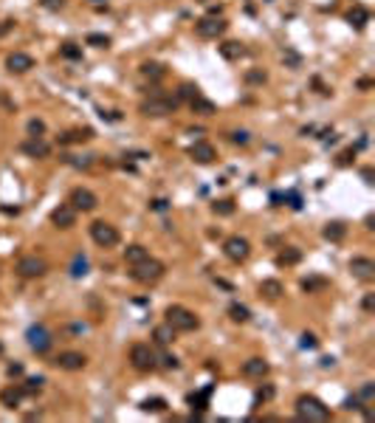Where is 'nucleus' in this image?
I'll return each instance as SVG.
<instances>
[{
  "label": "nucleus",
  "instance_id": "obj_1",
  "mask_svg": "<svg viewBox=\"0 0 375 423\" xmlns=\"http://www.w3.org/2000/svg\"><path fill=\"white\" fill-rule=\"evenodd\" d=\"M138 110H141V116H147V118H164V116H170V113L178 110V99H175V96L161 94V90H156L150 99L141 102Z\"/></svg>",
  "mask_w": 375,
  "mask_h": 423
},
{
  "label": "nucleus",
  "instance_id": "obj_2",
  "mask_svg": "<svg viewBox=\"0 0 375 423\" xmlns=\"http://www.w3.org/2000/svg\"><path fill=\"white\" fill-rule=\"evenodd\" d=\"M296 415H299V420H308V423H324V420H330V409L319 398H313V395H299Z\"/></svg>",
  "mask_w": 375,
  "mask_h": 423
},
{
  "label": "nucleus",
  "instance_id": "obj_3",
  "mask_svg": "<svg viewBox=\"0 0 375 423\" xmlns=\"http://www.w3.org/2000/svg\"><path fill=\"white\" fill-rule=\"evenodd\" d=\"M164 316H166V324L175 328V333H192V330L200 328V319L184 305H170Z\"/></svg>",
  "mask_w": 375,
  "mask_h": 423
},
{
  "label": "nucleus",
  "instance_id": "obj_4",
  "mask_svg": "<svg viewBox=\"0 0 375 423\" xmlns=\"http://www.w3.org/2000/svg\"><path fill=\"white\" fill-rule=\"evenodd\" d=\"M164 262H158V260L147 257V260H141V262H136L133 271H130V280L141 282V285H152V282H158L161 276H164Z\"/></svg>",
  "mask_w": 375,
  "mask_h": 423
},
{
  "label": "nucleus",
  "instance_id": "obj_5",
  "mask_svg": "<svg viewBox=\"0 0 375 423\" xmlns=\"http://www.w3.org/2000/svg\"><path fill=\"white\" fill-rule=\"evenodd\" d=\"M130 364H133L138 372H152L158 367V356L150 344H133L130 347Z\"/></svg>",
  "mask_w": 375,
  "mask_h": 423
},
{
  "label": "nucleus",
  "instance_id": "obj_6",
  "mask_svg": "<svg viewBox=\"0 0 375 423\" xmlns=\"http://www.w3.org/2000/svg\"><path fill=\"white\" fill-rule=\"evenodd\" d=\"M90 237H94L96 246H102V248H113L118 243V228L104 223V220H96L90 223Z\"/></svg>",
  "mask_w": 375,
  "mask_h": 423
},
{
  "label": "nucleus",
  "instance_id": "obj_7",
  "mask_svg": "<svg viewBox=\"0 0 375 423\" xmlns=\"http://www.w3.org/2000/svg\"><path fill=\"white\" fill-rule=\"evenodd\" d=\"M48 271L46 260L37 257V254H28V257H20V262H17V274L23 276V280H37V276H42Z\"/></svg>",
  "mask_w": 375,
  "mask_h": 423
},
{
  "label": "nucleus",
  "instance_id": "obj_8",
  "mask_svg": "<svg viewBox=\"0 0 375 423\" xmlns=\"http://www.w3.org/2000/svg\"><path fill=\"white\" fill-rule=\"evenodd\" d=\"M26 338H28V347H32L34 352H48V350H51V344H54L51 330L42 328V324H34V328H28Z\"/></svg>",
  "mask_w": 375,
  "mask_h": 423
},
{
  "label": "nucleus",
  "instance_id": "obj_9",
  "mask_svg": "<svg viewBox=\"0 0 375 423\" xmlns=\"http://www.w3.org/2000/svg\"><path fill=\"white\" fill-rule=\"evenodd\" d=\"M223 251H226V257L232 260V262H242V260H248V254H251V243L246 237L234 234L223 243Z\"/></svg>",
  "mask_w": 375,
  "mask_h": 423
},
{
  "label": "nucleus",
  "instance_id": "obj_10",
  "mask_svg": "<svg viewBox=\"0 0 375 423\" xmlns=\"http://www.w3.org/2000/svg\"><path fill=\"white\" fill-rule=\"evenodd\" d=\"M68 204L74 206L76 212H94L96 206H99V198H96L94 192H90V189H85V186H76L74 192H70Z\"/></svg>",
  "mask_w": 375,
  "mask_h": 423
},
{
  "label": "nucleus",
  "instance_id": "obj_11",
  "mask_svg": "<svg viewBox=\"0 0 375 423\" xmlns=\"http://www.w3.org/2000/svg\"><path fill=\"white\" fill-rule=\"evenodd\" d=\"M228 28V23L223 20V17H204V20H198L195 23V32L200 34L204 40H214L220 37V34Z\"/></svg>",
  "mask_w": 375,
  "mask_h": 423
},
{
  "label": "nucleus",
  "instance_id": "obj_12",
  "mask_svg": "<svg viewBox=\"0 0 375 423\" xmlns=\"http://www.w3.org/2000/svg\"><path fill=\"white\" fill-rule=\"evenodd\" d=\"M51 364H56L60 370H68V372H76V370H82L88 364V358L82 356V352H76V350H65V352H60Z\"/></svg>",
  "mask_w": 375,
  "mask_h": 423
},
{
  "label": "nucleus",
  "instance_id": "obj_13",
  "mask_svg": "<svg viewBox=\"0 0 375 423\" xmlns=\"http://www.w3.org/2000/svg\"><path fill=\"white\" fill-rule=\"evenodd\" d=\"M51 223H54L56 228H74L76 226V209H74L70 204L56 206V209L51 212Z\"/></svg>",
  "mask_w": 375,
  "mask_h": 423
},
{
  "label": "nucleus",
  "instance_id": "obj_14",
  "mask_svg": "<svg viewBox=\"0 0 375 423\" xmlns=\"http://www.w3.org/2000/svg\"><path fill=\"white\" fill-rule=\"evenodd\" d=\"M189 158L198 161V164H212V161L218 158V152H214V147H212L209 141H195V144L189 147Z\"/></svg>",
  "mask_w": 375,
  "mask_h": 423
},
{
  "label": "nucleus",
  "instance_id": "obj_15",
  "mask_svg": "<svg viewBox=\"0 0 375 423\" xmlns=\"http://www.w3.org/2000/svg\"><path fill=\"white\" fill-rule=\"evenodd\" d=\"M34 68V60L28 54H23V51H14V54L6 56V70L8 74H26V70Z\"/></svg>",
  "mask_w": 375,
  "mask_h": 423
},
{
  "label": "nucleus",
  "instance_id": "obj_16",
  "mask_svg": "<svg viewBox=\"0 0 375 423\" xmlns=\"http://www.w3.org/2000/svg\"><path fill=\"white\" fill-rule=\"evenodd\" d=\"M350 271L352 276H358V280H375V262L370 257H352L350 260Z\"/></svg>",
  "mask_w": 375,
  "mask_h": 423
},
{
  "label": "nucleus",
  "instance_id": "obj_17",
  "mask_svg": "<svg viewBox=\"0 0 375 423\" xmlns=\"http://www.w3.org/2000/svg\"><path fill=\"white\" fill-rule=\"evenodd\" d=\"M268 361L266 358H260V356H254V358H248V361H242V367H240V372L246 378H266L268 376Z\"/></svg>",
  "mask_w": 375,
  "mask_h": 423
},
{
  "label": "nucleus",
  "instance_id": "obj_18",
  "mask_svg": "<svg viewBox=\"0 0 375 423\" xmlns=\"http://www.w3.org/2000/svg\"><path fill=\"white\" fill-rule=\"evenodd\" d=\"M23 152L28 158H48L51 156V144L42 141V136H32V138L23 144Z\"/></svg>",
  "mask_w": 375,
  "mask_h": 423
},
{
  "label": "nucleus",
  "instance_id": "obj_19",
  "mask_svg": "<svg viewBox=\"0 0 375 423\" xmlns=\"http://www.w3.org/2000/svg\"><path fill=\"white\" fill-rule=\"evenodd\" d=\"M20 400H23V390H20V386H6V390L0 392V404L6 409H17Z\"/></svg>",
  "mask_w": 375,
  "mask_h": 423
},
{
  "label": "nucleus",
  "instance_id": "obj_20",
  "mask_svg": "<svg viewBox=\"0 0 375 423\" xmlns=\"http://www.w3.org/2000/svg\"><path fill=\"white\" fill-rule=\"evenodd\" d=\"M94 138V130L90 127H82V130H68V133L60 136V144H82V141Z\"/></svg>",
  "mask_w": 375,
  "mask_h": 423
},
{
  "label": "nucleus",
  "instance_id": "obj_21",
  "mask_svg": "<svg viewBox=\"0 0 375 423\" xmlns=\"http://www.w3.org/2000/svg\"><path fill=\"white\" fill-rule=\"evenodd\" d=\"M299 260H302V251H299L296 246H288V248H282L280 254H276V266L288 268V266H296Z\"/></svg>",
  "mask_w": 375,
  "mask_h": 423
},
{
  "label": "nucleus",
  "instance_id": "obj_22",
  "mask_svg": "<svg viewBox=\"0 0 375 423\" xmlns=\"http://www.w3.org/2000/svg\"><path fill=\"white\" fill-rule=\"evenodd\" d=\"M260 294L266 299H280L282 294H285V288H282L280 280H262L260 282Z\"/></svg>",
  "mask_w": 375,
  "mask_h": 423
},
{
  "label": "nucleus",
  "instance_id": "obj_23",
  "mask_svg": "<svg viewBox=\"0 0 375 423\" xmlns=\"http://www.w3.org/2000/svg\"><path fill=\"white\" fill-rule=\"evenodd\" d=\"M322 234L328 237L330 243H338V240H344V234H347V226H344L342 220H333V223H328L324 226V232Z\"/></svg>",
  "mask_w": 375,
  "mask_h": 423
},
{
  "label": "nucleus",
  "instance_id": "obj_24",
  "mask_svg": "<svg viewBox=\"0 0 375 423\" xmlns=\"http://www.w3.org/2000/svg\"><path fill=\"white\" fill-rule=\"evenodd\" d=\"M347 20H350L356 28H364V26L370 23V12L364 6H352L350 12H347Z\"/></svg>",
  "mask_w": 375,
  "mask_h": 423
},
{
  "label": "nucleus",
  "instance_id": "obj_25",
  "mask_svg": "<svg viewBox=\"0 0 375 423\" xmlns=\"http://www.w3.org/2000/svg\"><path fill=\"white\" fill-rule=\"evenodd\" d=\"M189 108L195 110V113H200V116H212V113H218L214 102H209V99H204V96H195V99L189 102Z\"/></svg>",
  "mask_w": 375,
  "mask_h": 423
},
{
  "label": "nucleus",
  "instance_id": "obj_26",
  "mask_svg": "<svg viewBox=\"0 0 375 423\" xmlns=\"http://www.w3.org/2000/svg\"><path fill=\"white\" fill-rule=\"evenodd\" d=\"M152 338H156V344H161V347L170 344L172 338H175V328H170V324L164 322V324H158V328L152 330Z\"/></svg>",
  "mask_w": 375,
  "mask_h": 423
},
{
  "label": "nucleus",
  "instance_id": "obj_27",
  "mask_svg": "<svg viewBox=\"0 0 375 423\" xmlns=\"http://www.w3.org/2000/svg\"><path fill=\"white\" fill-rule=\"evenodd\" d=\"M147 257H150V251L144 246H127L124 248V260L130 266H136V262H141V260H147Z\"/></svg>",
  "mask_w": 375,
  "mask_h": 423
},
{
  "label": "nucleus",
  "instance_id": "obj_28",
  "mask_svg": "<svg viewBox=\"0 0 375 423\" xmlns=\"http://www.w3.org/2000/svg\"><path fill=\"white\" fill-rule=\"evenodd\" d=\"M228 319L232 322H248L251 319V310L246 305H240V302H232V305H228Z\"/></svg>",
  "mask_w": 375,
  "mask_h": 423
},
{
  "label": "nucleus",
  "instance_id": "obj_29",
  "mask_svg": "<svg viewBox=\"0 0 375 423\" xmlns=\"http://www.w3.org/2000/svg\"><path fill=\"white\" fill-rule=\"evenodd\" d=\"M220 54L226 56V60H240V56L246 54V48H242L240 42H234V40H228V42L220 46Z\"/></svg>",
  "mask_w": 375,
  "mask_h": 423
},
{
  "label": "nucleus",
  "instance_id": "obj_30",
  "mask_svg": "<svg viewBox=\"0 0 375 423\" xmlns=\"http://www.w3.org/2000/svg\"><path fill=\"white\" fill-rule=\"evenodd\" d=\"M141 76H147V79H164V76H166V68H164V65H158V62H144V65H141Z\"/></svg>",
  "mask_w": 375,
  "mask_h": 423
},
{
  "label": "nucleus",
  "instance_id": "obj_31",
  "mask_svg": "<svg viewBox=\"0 0 375 423\" xmlns=\"http://www.w3.org/2000/svg\"><path fill=\"white\" fill-rule=\"evenodd\" d=\"M195 96H200V88L198 85H192V82H184V85L178 88V96H175V99H184V102H192V99H195Z\"/></svg>",
  "mask_w": 375,
  "mask_h": 423
},
{
  "label": "nucleus",
  "instance_id": "obj_32",
  "mask_svg": "<svg viewBox=\"0 0 375 423\" xmlns=\"http://www.w3.org/2000/svg\"><path fill=\"white\" fill-rule=\"evenodd\" d=\"M330 282L324 280V276H310V280H302V290L305 294H313V290H324Z\"/></svg>",
  "mask_w": 375,
  "mask_h": 423
},
{
  "label": "nucleus",
  "instance_id": "obj_33",
  "mask_svg": "<svg viewBox=\"0 0 375 423\" xmlns=\"http://www.w3.org/2000/svg\"><path fill=\"white\" fill-rule=\"evenodd\" d=\"M246 82H248V85H266L268 74L262 68H251V70H246Z\"/></svg>",
  "mask_w": 375,
  "mask_h": 423
},
{
  "label": "nucleus",
  "instance_id": "obj_34",
  "mask_svg": "<svg viewBox=\"0 0 375 423\" xmlns=\"http://www.w3.org/2000/svg\"><path fill=\"white\" fill-rule=\"evenodd\" d=\"M141 409H144V412H164L166 400L164 398H147V400H141Z\"/></svg>",
  "mask_w": 375,
  "mask_h": 423
},
{
  "label": "nucleus",
  "instance_id": "obj_35",
  "mask_svg": "<svg viewBox=\"0 0 375 423\" xmlns=\"http://www.w3.org/2000/svg\"><path fill=\"white\" fill-rule=\"evenodd\" d=\"M60 54H62L65 60H82V48H79L76 42H65V46L60 48Z\"/></svg>",
  "mask_w": 375,
  "mask_h": 423
},
{
  "label": "nucleus",
  "instance_id": "obj_36",
  "mask_svg": "<svg viewBox=\"0 0 375 423\" xmlns=\"http://www.w3.org/2000/svg\"><path fill=\"white\" fill-rule=\"evenodd\" d=\"M212 212H214V214H223V218H228V214H232V212H234V200H218V204H212Z\"/></svg>",
  "mask_w": 375,
  "mask_h": 423
},
{
  "label": "nucleus",
  "instance_id": "obj_37",
  "mask_svg": "<svg viewBox=\"0 0 375 423\" xmlns=\"http://www.w3.org/2000/svg\"><path fill=\"white\" fill-rule=\"evenodd\" d=\"M42 384H46V378H28L26 381V386H23V395H37L40 390H42Z\"/></svg>",
  "mask_w": 375,
  "mask_h": 423
},
{
  "label": "nucleus",
  "instance_id": "obj_38",
  "mask_svg": "<svg viewBox=\"0 0 375 423\" xmlns=\"http://www.w3.org/2000/svg\"><path fill=\"white\" fill-rule=\"evenodd\" d=\"M70 274H74V276H85L88 274V260L82 257V254H76L74 266H70Z\"/></svg>",
  "mask_w": 375,
  "mask_h": 423
},
{
  "label": "nucleus",
  "instance_id": "obj_39",
  "mask_svg": "<svg viewBox=\"0 0 375 423\" xmlns=\"http://www.w3.org/2000/svg\"><path fill=\"white\" fill-rule=\"evenodd\" d=\"M88 46L108 48V46H110V37H108V34H88Z\"/></svg>",
  "mask_w": 375,
  "mask_h": 423
},
{
  "label": "nucleus",
  "instance_id": "obj_40",
  "mask_svg": "<svg viewBox=\"0 0 375 423\" xmlns=\"http://www.w3.org/2000/svg\"><path fill=\"white\" fill-rule=\"evenodd\" d=\"M62 161L70 166H82V170H88V166L94 164V158H76V156H62Z\"/></svg>",
  "mask_w": 375,
  "mask_h": 423
},
{
  "label": "nucleus",
  "instance_id": "obj_41",
  "mask_svg": "<svg viewBox=\"0 0 375 423\" xmlns=\"http://www.w3.org/2000/svg\"><path fill=\"white\" fill-rule=\"evenodd\" d=\"M358 398L364 400V404H372V400H375V384H364V386H361Z\"/></svg>",
  "mask_w": 375,
  "mask_h": 423
},
{
  "label": "nucleus",
  "instance_id": "obj_42",
  "mask_svg": "<svg viewBox=\"0 0 375 423\" xmlns=\"http://www.w3.org/2000/svg\"><path fill=\"white\" fill-rule=\"evenodd\" d=\"M42 133H46V122L32 118V122H28V136H42Z\"/></svg>",
  "mask_w": 375,
  "mask_h": 423
},
{
  "label": "nucleus",
  "instance_id": "obj_43",
  "mask_svg": "<svg viewBox=\"0 0 375 423\" xmlns=\"http://www.w3.org/2000/svg\"><path fill=\"white\" fill-rule=\"evenodd\" d=\"M228 138L234 141V144H248V141H251V136L246 133V130H234V133L228 136Z\"/></svg>",
  "mask_w": 375,
  "mask_h": 423
},
{
  "label": "nucleus",
  "instance_id": "obj_44",
  "mask_svg": "<svg viewBox=\"0 0 375 423\" xmlns=\"http://www.w3.org/2000/svg\"><path fill=\"white\" fill-rule=\"evenodd\" d=\"M150 209H152V212H166V209H170V200L156 198V200H150Z\"/></svg>",
  "mask_w": 375,
  "mask_h": 423
},
{
  "label": "nucleus",
  "instance_id": "obj_45",
  "mask_svg": "<svg viewBox=\"0 0 375 423\" xmlns=\"http://www.w3.org/2000/svg\"><path fill=\"white\" fill-rule=\"evenodd\" d=\"M352 158H356V150H344L342 156H338V166H347Z\"/></svg>",
  "mask_w": 375,
  "mask_h": 423
},
{
  "label": "nucleus",
  "instance_id": "obj_46",
  "mask_svg": "<svg viewBox=\"0 0 375 423\" xmlns=\"http://www.w3.org/2000/svg\"><path fill=\"white\" fill-rule=\"evenodd\" d=\"M42 6H46L48 12H60V8L65 6V0H42Z\"/></svg>",
  "mask_w": 375,
  "mask_h": 423
},
{
  "label": "nucleus",
  "instance_id": "obj_47",
  "mask_svg": "<svg viewBox=\"0 0 375 423\" xmlns=\"http://www.w3.org/2000/svg\"><path fill=\"white\" fill-rule=\"evenodd\" d=\"M361 308H364L367 314H372V310H375V294H367V296H364V302H361Z\"/></svg>",
  "mask_w": 375,
  "mask_h": 423
},
{
  "label": "nucleus",
  "instance_id": "obj_48",
  "mask_svg": "<svg viewBox=\"0 0 375 423\" xmlns=\"http://www.w3.org/2000/svg\"><path fill=\"white\" fill-rule=\"evenodd\" d=\"M161 364H164V367H170V370H175V367H178V358H175V356H170V352H164V356H161Z\"/></svg>",
  "mask_w": 375,
  "mask_h": 423
},
{
  "label": "nucleus",
  "instance_id": "obj_49",
  "mask_svg": "<svg viewBox=\"0 0 375 423\" xmlns=\"http://www.w3.org/2000/svg\"><path fill=\"white\" fill-rule=\"evenodd\" d=\"M319 342H316V336L313 333H302V347H316Z\"/></svg>",
  "mask_w": 375,
  "mask_h": 423
},
{
  "label": "nucleus",
  "instance_id": "obj_50",
  "mask_svg": "<svg viewBox=\"0 0 375 423\" xmlns=\"http://www.w3.org/2000/svg\"><path fill=\"white\" fill-rule=\"evenodd\" d=\"M268 398H274V386H262L257 392V400H268Z\"/></svg>",
  "mask_w": 375,
  "mask_h": 423
},
{
  "label": "nucleus",
  "instance_id": "obj_51",
  "mask_svg": "<svg viewBox=\"0 0 375 423\" xmlns=\"http://www.w3.org/2000/svg\"><path fill=\"white\" fill-rule=\"evenodd\" d=\"M344 406H347V409H361V398H356V395H352V398L344 400Z\"/></svg>",
  "mask_w": 375,
  "mask_h": 423
},
{
  "label": "nucleus",
  "instance_id": "obj_52",
  "mask_svg": "<svg viewBox=\"0 0 375 423\" xmlns=\"http://www.w3.org/2000/svg\"><path fill=\"white\" fill-rule=\"evenodd\" d=\"M12 28H14V20H3V23H0V37H3V34H8Z\"/></svg>",
  "mask_w": 375,
  "mask_h": 423
},
{
  "label": "nucleus",
  "instance_id": "obj_53",
  "mask_svg": "<svg viewBox=\"0 0 375 423\" xmlns=\"http://www.w3.org/2000/svg\"><path fill=\"white\" fill-rule=\"evenodd\" d=\"M8 376H23V364H8Z\"/></svg>",
  "mask_w": 375,
  "mask_h": 423
},
{
  "label": "nucleus",
  "instance_id": "obj_54",
  "mask_svg": "<svg viewBox=\"0 0 375 423\" xmlns=\"http://www.w3.org/2000/svg\"><path fill=\"white\" fill-rule=\"evenodd\" d=\"M372 85H375L372 79H358V88H361V90H370Z\"/></svg>",
  "mask_w": 375,
  "mask_h": 423
},
{
  "label": "nucleus",
  "instance_id": "obj_55",
  "mask_svg": "<svg viewBox=\"0 0 375 423\" xmlns=\"http://www.w3.org/2000/svg\"><path fill=\"white\" fill-rule=\"evenodd\" d=\"M0 352H3V344H0Z\"/></svg>",
  "mask_w": 375,
  "mask_h": 423
},
{
  "label": "nucleus",
  "instance_id": "obj_56",
  "mask_svg": "<svg viewBox=\"0 0 375 423\" xmlns=\"http://www.w3.org/2000/svg\"><path fill=\"white\" fill-rule=\"evenodd\" d=\"M94 3H99V0H94Z\"/></svg>",
  "mask_w": 375,
  "mask_h": 423
}]
</instances>
